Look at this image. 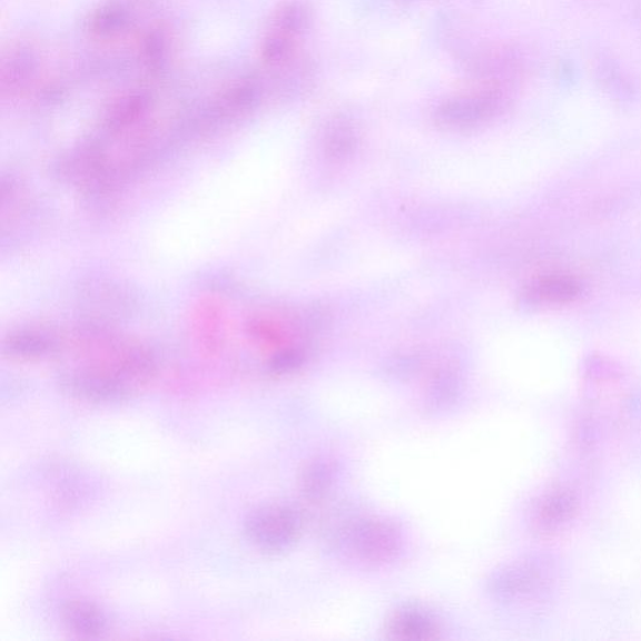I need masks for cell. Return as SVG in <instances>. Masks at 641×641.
Segmentation results:
<instances>
[{"instance_id":"14","label":"cell","mask_w":641,"mask_h":641,"mask_svg":"<svg viewBox=\"0 0 641 641\" xmlns=\"http://www.w3.org/2000/svg\"><path fill=\"white\" fill-rule=\"evenodd\" d=\"M356 146V135L353 126L345 120H336L326 135V147L329 155L336 157L347 156Z\"/></svg>"},{"instance_id":"6","label":"cell","mask_w":641,"mask_h":641,"mask_svg":"<svg viewBox=\"0 0 641 641\" xmlns=\"http://www.w3.org/2000/svg\"><path fill=\"white\" fill-rule=\"evenodd\" d=\"M65 625L79 638L96 639L106 634L108 619L105 611L90 601L72 600L60 611Z\"/></svg>"},{"instance_id":"13","label":"cell","mask_w":641,"mask_h":641,"mask_svg":"<svg viewBox=\"0 0 641 641\" xmlns=\"http://www.w3.org/2000/svg\"><path fill=\"white\" fill-rule=\"evenodd\" d=\"M126 24L127 16L122 8L109 6L98 10L90 20V30L99 38H107L122 32Z\"/></svg>"},{"instance_id":"8","label":"cell","mask_w":641,"mask_h":641,"mask_svg":"<svg viewBox=\"0 0 641 641\" xmlns=\"http://www.w3.org/2000/svg\"><path fill=\"white\" fill-rule=\"evenodd\" d=\"M148 99L145 96H129L118 100L108 110L106 128L109 134L118 135L135 127L147 112Z\"/></svg>"},{"instance_id":"12","label":"cell","mask_w":641,"mask_h":641,"mask_svg":"<svg viewBox=\"0 0 641 641\" xmlns=\"http://www.w3.org/2000/svg\"><path fill=\"white\" fill-rule=\"evenodd\" d=\"M574 501L566 494L550 496L538 509L536 523L543 529H551L560 524L571 514Z\"/></svg>"},{"instance_id":"7","label":"cell","mask_w":641,"mask_h":641,"mask_svg":"<svg viewBox=\"0 0 641 641\" xmlns=\"http://www.w3.org/2000/svg\"><path fill=\"white\" fill-rule=\"evenodd\" d=\"M389 633L401 640H428L438 634L436 618L425 608L407 605L389 620Z\"/></svg>"},{"instance_id":"3","label":"cell","mask_w":641,"mask_h":641,"mask_svg":"<svg viewBox=\"0 0 641 641\" xmlns=\"http://www.w3.org/2000/svg\"><path fill=\"white\" fill-rule=\"evenodd\" d=\"M59 386L68 396L93 404L120 403L132 394L129 381L99 364L63 371Z\"/></svg>"},{"instance_id":"1","label":"cell","mask_w":641,"mask_h":641,"mask_svg":"<svg viewBox=\"0 0 641 641\" xmlns=\"http://www.w3.org/2000/svg\"><path fill=\"white\" fill-rule=\"evenodd\" d=\"M303 531V515L295 506L285 503L258 506L245 520L249 543L267 554H280L294 548Z\"/></svg>"},{"instance_id":"4","label":"cell","mask_w":641,"mask_h":641,"mask_svg":"<svg viewBox=\"0 0 641 641\" xmlns=\"http://www.w3.org/2000/svg\"><path fill=\"white\" fill-rule=\"evenodd\" d=\"M501 107L499 90L491 87L469 90L448 98L435 114L436 122L447 128H469L493 118Z\"/></svg>"},{"instance_id":"5","label":"cell","mask_w":641,"mask_h":641,"mask_svg":"<svg viewBox=\"0 0 641 641\" xmlns=\"http://www.w3.org/2000/svg\"><path fill=\"white\" fill-rule=\"evenodd\" d=\"M65 344L66 336L53 327L22 326L6 336L3 353L19 361H37L59 354Z\"/></svg>"},{"instance_id":"15","label":"cell","mask_w":641,"mask_h":641,"mask_svg":"<svg viewBox=\"0 0 641 641\" xmlns=\"http://www.w3.org/2000/svg\"><path fill=\"white\" fill-rule=\"evenodd\" d=\"M9 60V65L3 66V86L9 83V88H16L24 82L29 76V70H32V66L29 63V60L32 59L24 53H20L18 56L13 55Z\"/></svg>"},{"instance_id":"2","label":"cell","mask_w":641,"mask_h":641,"mask_svg":"<svg viewBox=\"0 0 641 641\" xmlns=\"http://www.w3.org/2000/svg\"><path fill=\"white\" fill-rule=\"evenodd\" d=\"M341 544L357 560L367 564H385L403 549L401 530L386 517H361L341 533Z\"/></svg>"},{"instance_id":"10","label":"cell","mask_w":641,"mask_h":641,"mask_svg":"<svg viewBox=\"0 0 641 641\" xmlns=\"http://www.w3.org/2000/svg\"><path fill=\"white\" fill-rule=\"evenodd\" d=\"M335 471V466L325 460L310 463L300 476V493L310 501L325 497L334 485Z\"/></svg>"},{"instance_id":"11","label":"cell","mask_w":641,"mask_h":641,"mask_svg":"<svg viewBox=\"0 0 641 641\" xmlns=\"http://www.w3.org/2000/svg\"><path fill=\"white\" fill-rule=\"evenodd\" d=\"M310 19L313 14L305 3L287 2L276 10L270 29L298 39L308 29Z\"/></svg>"},{"instance_id":"9","label":"cell","mask_w":641,"mask_h":641,"mask_svg":"<svg viewBox=\"0 0 641 641\" xmlns=\"http://www.w3.org/2000/svg\"><path fill=\"white\" fill-rule=\"evenodd\" d=\"M580 285L568 276H550L541 278L530 288L529 296L540 303L565 304L580 295Z\"/></svg>"},{"instance_id":"16","label":"cell","mask_w":641,"mask_h":641,"mask_svg":"<svg viewBox=\"0 0 641 641\" xmlns=\"http://www.w3.org/2000/svg\"><path fill=\"white\" fill-rule=\"evenodd\" d=\"M304 354L298 349H284L276 354L273 359L269 361V367L273 368L274 373L286 374L290 373L304 364Z\"/></svg>"}]
</instances>
